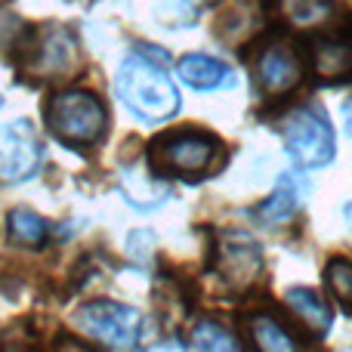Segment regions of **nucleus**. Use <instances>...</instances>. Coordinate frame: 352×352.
<instances>
[{"label":"nucleus","mask_w":352,"mask_h":352,"mask_svg":"<svg viewBox=\"0 0 352 352\" xmlns=\"http://www.w3.org/2000/svg\"><path fill=\"white\" fill-rule=\"evenodd\" d=\"M164 53L133 50L115 74L118 99L142 124H164L179 111V90L164 72Z\"/></svg>","instance_id":"nucleus-1"},{"label":"nucleus","mask_w":352,"mask_h":352,"mask_svg":"<svg viewBox=\"0 0 352 352\" xmlns=\"http://www.w3.org/2000/svg\"><path fill=\"white\" fill-rule=\"evenodd\" d=\"M47 127L65 146L87 148L105 136L109 111L90 90H62L47 105Z\"/></svg>","instance_id":"nucleus-2"},{"label":"nucleus","mask_w":352,"mask_h":352,"mask_svg":"<svg viewBox=\"0 0 352 352\" xmlns=\"http://www.w3.org/2000/svg\"><path fill=\"white\" fill-rule=\"evenodd\" d=\"M155 173L179 176V179H201V176L213 173L223 161V142L217 136L204 133V130H179L164 140H158L148 152Z\"/></svg>","instance_id":"nucleus-3"},{"label":"nucleus","mask_w":352,"mask_h":352,"mask_svg":"<svg viewBox=\"0 0 352 352\" xmlns=\"http://www.w3.org/2000/svg\"><path fill=\"white\" fill-rule=\"evenodd\" d=\"M281 140H285L287 155L306 170L328 167L337 158L334 127H331L324 109L318 105H303V109H294L291 115H285Z\"/></svg>","instance_id":"nucleus-4"},{"label":"nucleus","mask_w":352,"mask_h":352,"mask_svg":"<svg viewBox=\"0 0 352 352\" xmlns=\"http://www.w3.org/2000/svg\"><path fill=\"white\" fill-rule=\"evenodd\" d=\"M72 324L84 337H90V340L102 343V346H109L115 352L133 349L142 334V316L133 306L115 303V300H93V303H84L72 316Z\"/></svg>","instance_id":"nucleus-5"},{"label":"nucleus","mask_w":352,"mask_h":352,"mask_svg":"<svg viewBox=\"0 0 352 352\" xmlns=\"http://www.w3.org/2000/svg\"><path fill=\"white\" fill-rule=\"evenodd\" d=\"M43 142L34 124L19 118L0 127V182H25L41 170Z\"/></svg>","instance_id":"nucleus-6"},{"label":"nucleus","mask_w":352,"mask_h":352,"mask_svg":"<svg viewBox=\"0 0 352 352\" xmlns=\"http://www.w3.org/2000/svg\"><path fill=\"white\" fill-rule=\"evenodd\" d=\"M303 56L297 53V47L287 41H272L260 50L254 65L256 87L266 99L287 96L291 90H297V84L303 80Z\"/></svg>","instance_id":"nucleus-7"},{"label":"nucleus","mask_w":352,"mask_h":352,"mask_svg":"<svg viewBox=\"0 0 352 352\" xmlns=\"http://www.w3.org/2000/svg\"><path fill=\"white\" fill-rule=\"evenodd\" d=\"M217 272L232 291H248L263 272V250L248 232H226L217 244Z\"/></svg>","instance_id":"nucleus-8"},{"label":"nucleus","mask_w":352,"mask_h":352,"mask_svg":"<svg viewBox=\"0 0 352 352\" xmlns=\"http://www.w3.org/2000/svg\"><path fill=\"white\" fill-rule=\"evenodd\" d=\"M31 68L41 78H72L78 74L74 68L80 65V50L78 41L68 28H47L41 37H37L34 50H31Z\"/></svg>","instance_id":"nucleus-9"},{"label":"nucleus","mask_w":352,"mask_h":352,"mask_svg":"<svg viewBox=\"0 0 352 352\" xmlns=\"http://www.w3.org/2000/svg\"><path fill=\"white\" fill-rule=\"evenodd\" d=\"M179 80L198 93H217V90H232L238 84V74L226 65L223 59L207 53H186L176 65Z\"/></svg>","instance_id":"nucleus-10"},{"label":"nucleus","mask_w":352,"mask_h":352,"mask_svg":"<svg viewBox=\"0 0 352 352\" xmlns=\"http://www.w3.org/2000/svg\"><path fill=\"white\" fill-rule=\"evenodd\" d=\"M303 198H306V179L297 173H287L278 179V186L272 188V195L256 207V217H260L266 226L287 223V219L300 210Z\"/></svg>","instance_id":"nucleus-11"},{"label":"nucleus","mask_w":352,"mask_h":352,"mask_svg":"<svg viewBox=\"0 0 352 352\" xmlns=\"http://www.w3.org/2000/svg\"><path fill=\"white\" fill-rule=\"evenodd\" d=\"M121 192L127 198V204H133L136 210H155L167 201L170 188L155 179V173L146 170V167H127L121 173Z\"/></svg>","instance_id":"nucleus-12"},{"label":"nucleus","mask_w":352,"mask_h":352,"mask_svg":"<svg viewBox=\"0 0 352 352\" xmlns=\"http://www.w3.org/2000/svg\"><path fill=\"white\" fill-rule=\"evenodd\" d=\"M312 65L328 80L349 78L352 74V41H343V37H324V41H318L316 50H312Z\"/></svg>","instance_id":"nucleus-13"},{"label":"nucleus","mask_w":352,"mask_h":352,"mask_svg":"<svg viewBox=\"0 0 352 352\" xmlns=\"http://www.w3.org/2000/svg\"><path fill=\"white\" fill-rule=\"evenodd\" d=\"M287 306L294 309V316L306 324L316 334H324V331L334 324V316H331V306L318 297L309 287H291L287 291Z\"/></svg>","instance_id":"nucleus-14"},{"label":"nucleus","mask_w":352,"mask_h":352,"mask_svg":"<svg viewBox=\"0 0 352 352\" xmlns=\"http://www.w3.org/2000/svg\"><path fill=\"white\" fill-rule=\"evenodd\" d=\"M248 334L256 352H303L294 334L272 316H254L248 322Z\"/></svg>","instance_id":"nucleus-15"},{"label":"nucleus","mask_w":352,"mask_h":352,"mask_svg":"<svg viewBox=\"0 0 352 352\" xmlns=\"http://www.w3.org/2000/svg\"><path fill=\"white\" fill-rule=\"evenodd\" d=\"M6 229H10L12 241L22 244V248H37V244H43L47 235H50L47 219L37 217L34 210H25V207L10 210V217H6Z\"/></svg>","instance_id":"nucleus-16"},{"label":"nucleus","mask_w":352,"mask_h":352,"mask_svg":"<svg viewBox=\"0 0 352 352\" xmlns=\"http://www.w3.org/2000/svg\"><path fill=\"white\" fill-rule=\"evenodd\" d=\"M192 343H195V349L198 352H241L235 334H232L226 324L213 322V318L201 322L198 328L192 331Z\"/></svg>","instance_id":"nucleus-17"},{"label":"nucleus","mask_w":352,"mask_h":352,"mask_svg":"<svg viewBox=\"0 0 352 352\" xmlns=\"http://www.w3.org/2000/svg\"><path fill=\"white\" fill-rule=\"evenodd\" d=\"M331 294L337 297V303L343 309H352V263L349 260H331L328 272H324Z\"/></svg>","instance_id":"nucleus-18"},{"label":"nucleus","mask_w":352,"mask_h":352,"mask_svg":"<svg viewBox=\"0 0 352 352\" xmlns=\"http://www.w3.org/2000/svg\"><path fill=\"white\" fill-rule=\"evenodd\" d=\"M334 12L331 0H291V16L300 25H318Z\"/></svg>","instance_id":"nucleus-19"},{"label":"nucleus","mask_w":352,"mask_h":352,"mask_svg":"<svg viewBox=\"0 0 352 352\" xmlns=\"http://www.w3.org/2000/svg\"><path fill=\"white\" fill-rule=\"evenodd\" d=\"M210 0H164V16L173 19V25H192V19L198 16Z\"/></svg>","instance_id":"nucleus-20"},{"label":"nucleus","mask_w":352,"mask_h":352,"mask_svg":"<svg viewBox=\"0 0 352 352\" xmlns=\"http://www.w3.org/2000/svg\"><path fill=\"white\" fill-rule=\"evenodd\" d=\"M142 352H188V346L179 340V337H164V340L152 343V346H146Z\"/></svg>","instance_id":"nucleus-21"},{"label":"nucleus","mask_w":352,"mask_h":352,"mask_svg":"<svg viewBox=\"0 0 352 352\" xmlns=\"http://www.w3.org/2000/svg\"><path fill=\"white\" fill-rule=\"evenodd\" d=\"M343 124H346V133H349V140H352V96L343 102Z\"/></svg>","instance_id":"nucleus-22"},{"label":"nucleus","mask_w":352,"mask_h":352,"mask_svg":"<svg viewBox=\"0 0 352 352\" xmlns=\"http://www.w3.org/2000/svg\"><path fill=\"white\" fill-rule=\"evenodd\" d=\"M346 219H349V226H352V201L346 204Z\"/></svg>","instance_id":"nucleus-23"}]
</instances>
